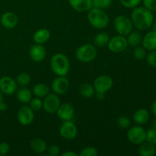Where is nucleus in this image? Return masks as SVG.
Masks as SVG:
<instances>
[{"mask_svg": "<svg viewBox=\"0 0 156 156\" xmlns=\"http://www.w3.org/2000/svg\"><path fill=\"white\" fill-rule=\"evenodd\" d=\"M133 24L140 30H148L153 24L154 17L152 11L144 7H136L131 13Z\"/></svg>", "mask_w": 156, "mask_h": 156, "instance_id": "nucleus-1", "label": "nucleus"}, {"mask_svg": "<svg viewBox=\"0 0 156 156\" xmlns=\"http://www.w3.org/2000/svg\"><path fill=\"white\" fill-rule=\"evenodd\" d=\"M50 68L57 76H66L70 69L69 60L63 53H56L50 59Z\"/></svg>", "mask_w": 156, "mask_h": 156, "instance_id": "nucleus-2", "label": "nucleus"}, {"mask_svg": "<svg viewBox=\"0 0 156 156\" xmlns=\"http://www.w3.org/2000/svg\"><path fill=\"white\" fill-rule=\"evenodd\" d=\"M88 21L92 27L97 29H104L109 24V17L102 9L91 8L88 12Z\"/></svg>", "mask_w": 156, "mask_h": 156, "instance_id": "nucleus-3", "label": "nucleus"}, {"mask_svg": "<svg viewBox=\"0 0 156 156\" xmlns=\"http://www.w3.org/2000/svg\"><path fill=\"white\" fill-rule=\"evenodd\" d=\"M97 56V50L94 45L85 44L80 46L76 51V57L82 62H90Z\"/></svg>", "mask_w": 156, "mask_h": 156, "instance_id": "nucleus-4", "label": "nucleus"}, {"mask_svg": "<svg viewBox=\"0 0 156 156\" xmlns=\"http://www.w3.org/2000/svg\"><path fill=\"white\" fill-rule=\"evenodd\" d=\"M114 28L118 34L122 36H127L130 32H132L133 24L131 18H128L126 15H119L115 18L114 22Z\"/></svg>", "mask_w": 156, "mask_h": 156, "instance_id": "nucleus-5", "label": "nucleus"}, {"mask_svg": "<svg viewBox=\"0 0 156 156\" xmlns=\"http://www.w3.org/2000/svg\"><path fill=\"white\" fill-rule=\"evenodd\" d=\"M112 78L108 75H101L94 79L93 86H94L95 92L106 93L111 89L113 87Z\"/></svg>", "mask_w": 156, "mask_h": 156, "instance_id": "nucleus-6", "label": "nucleus"}, {"mask_svg": "<svg viewBox=\"0 0 156 156\" xmlns=\"http://www.w3.org/2000/svg\"><path fill=\"white\" fill-rule=\"evenodd\" d=\"M127 138L133 144L140 145L146 140V131L142 126H133L128 130Z\"/></svg>", "mask_w": 156, "mask_h": 156, "instance_id": "nucleus-7", "label": "nucleus"}, {"mask_svg": "<svg viewBox=\"0 0 156 156\" xmlns=\"http://www.w3.org/2000/svg\"><path fill=\"white\" fill-rule=\"evenodd\" d=\"M60 105V99L55 93H49L43 101V108L48 114L56 113Z\"/></svg>", "mask_w": 156, "mask_h": 156, "instance_id": "nucleus-8", "label": "nucleus"}, {"mask_svg": "<svg viewBox=\"0 0 156 156\" xmlns=\"http://www.w3.org/2000/svg\"><path fill=\"white\" fill-rule=\"evenodd\" d=\"M108 46L111 52L117 53L124 51L127 48L128 43L125 36L118 34L110 39Z\"/></svg>", "mask_w": 156, "mask_h": 156, "instance_id": "nucleus-9", "label": "nucleus"}, {"mask_svg": "<svg viewBox=\"0 0 156 156\" xmlns=\"http://www.w3.org/2000/svg\"><path fill=\"white\" fill-rule=\"evenodd\" d=\"M59 134L65 140H74L77 136V127L71 120L63 121L59 127Z\"/></svg>", "mask_w": 156, "mask_h": 156, "instance_id": "nucleus-10", "label": "nucleus"}, {"mask_svg": "<svg viewBox=\"0 0 156 156\" xmlns=\"http://www.w3.org/2000/svg\"><path fill=\"white\" fill-rule=\"evenodd\" d=\"M17 118L20 124L28 126L31 124L34 119V111L29 106H22L18 111Z\"/></svg>", "mask_w": 156, "mask_h": 156, "instance_id": "nucleus-11", "label": "nucleus"}, {"mask_svg": "<svg viewBox=\"0 0 156 156\" xmlns=\"http://www.w3.org/2000/svg\"><path fill=\"white\" fill-rule=\"evenodd\" d=\"M69 88V81L66 76H58L53 81L51 89L57 95H61L66 92Z\"/></svg>", "mask_w": 156, "mask_h": 156, "instance_id": "nucleus-12", "label": "nucleus"}, {"mask_svg": "<svg viewBox=\"0 0 156 156\" xmlns=\"http://www.w3.org/2000/svg\"><path fill=\"white\" fill-rule=\"evenodd\" d=\"M17 84L16 81L9 76H2L0 78V90L3 94L11 95L15 94L17 91Z\"/></svg>", "mask_w": 156, "mask_h": 156, "instance_id": "nucleus-13", "label": "nucleus"}, {"mask_svg": "<svg viewBox=\"0 0 156 156\" xmlns=\"http://www.w3.org/2000/svg\"><path fill=\"white\" fill-rule=\"evenodd\" d=\"M46 55H47L46 49L42 44H35L29 49V56L34 62H41L45 59Z\"/></svg>", "mask_w": 156, "mask_h": 156, "instance_id": "nucleus-14", "label": "nucleus"}, {"mask_svg": "<svg viewBox=\"0 0 156 156\" xmlns=\"http://www.w3.org/2000/svg\"><path fill=\"white\" fill-rule=\"evenodd\" d=\"M56 113L58 117L61 119L62 121H67V120H71L73 118L75 114V109L71 104L64 103L60 105Z\"/></svg>", "mask_w": 156, "mask_h": 156, "instance_id": "nucleus-15", "label": "nucleus"}, {"mask_svg": "<svg viewBox=\"0 0 156 156\" xmlns=\"http://www.w3.org/2000/svg\"><path fill=\"white\" fill-rule=\"evenodd\" d=\"M1 24L6 29H13L18 25V18L14 12H7L2 14L0 19Z\"/></svg>", "mask_w": 156, "mask_h": 156, "instance_id": "nucleus-16", "label": "nucleus"}, {"mask_svg": "<svg viewBox=\"0 0 156 156\" xmlns=\"http://www.w3.org/2000/svg\"><path fill=\"white\" fill-rule=\"evenodd\" d=\"M74 10L79 12H88L92 8V0H68Z\"/></svg>", "mask_w": 156, "mask_h": 156, "instance_id": "nucleus-17", "label": "nucleus"}, {"mask_svg": "<svg viewBox=\"0 0 156 156\" xmlns=\"http://www.w3.org/2000/svg\"><path fill=\"white\" fill-rule=\"evenodd\" d=\"M142 44H143V47H144L146 50H153L156 49V32L149 31V33L146 34L144 36V37L142 39Z\"/></svg>", "mask_w": 156, "mask_h": 156, "instance_id": "nucleus-18", "label": "nucleus"}, {"mask_svg": "<svg viewBox=\"0 0 156 156\" xmlns=\"http://www.w3.org/2000/svg\"><path fill=\"white\" fill-rule=\"evenodd\" d=\"M30 146L32 150L37 154H43L47 151V146L44 140L40 138H34L30 140Z\"/></svg>", "mask_w": 156, "mask_h": 156, "instance_id": "nucleus-19", "label": "nucleus"}, {"mask_svg": "<svg viewBox=\"0 0 156 156\" xmlns=\"http://www.w3.org/2000/svg\"><path fill=\"white\" fill-rule=\"evenodd\" d=\"M50 37V33L47 29L41 28L37 30L33 35V41L35 44H44L49 41Z\"/></svg>", "mask_w": 156, "mask_h": 156, "instance_id": "nucleus-20", "label": "nucleus"}, {"mask_svg": "<svg viewBox=\"0 0 156 156\" xmlns=\"http://www.w3.org/2000/svg\"><path fill=\"white\" fill-rule=\"evenodd\" d=\"M133 117L134 122L137 124H145L146 123H147L149 119V113L148 112L147 110L144 109V108H140L135 111Z\"/></svg>", "mask_w": 156, "mask_h": 156, "instance_id": "nucleus-21", "label": "nucleus"}, {"mask_svg": "<svg viewBox=\"0 0 156 156\" xmlns=\"http://www.w3.org/2000/svg\"><path fill=\"white\" fill-rule=\"evenodd\" d=\"M32 93L31 91L27 88H21L18 89L16 92V97L18 101L23 104H28L32 98Z\"/></svg>", "mask_w": 156, "mask_h": 156, "instance_id": "nucleus-22", "label": "nucleus"}, {"mask_svg": "<svg viewBox=\"0 0 156 156\" xmlns=\"http://www.w3.org/2000/svg\"><path fill=\"white\" fill-rule=\"evenodd\" d=\"M32 93L35 97L43 98L50 93V88L46 84L38 83L32 88Z\"/></svg>", "mask_w": 156, "mask_h": 156, "instance_id": "nucleus-23", "label": "nucleus"}, {"mask_svg": "<svg viewBox=\"0 0 156 156\" xmlns=\"http://www.w3.org/2000/svg\"><path fill=\"white\" fill-rule=\"evenodd\" d=\"M156 149L155 145L147 142L140 144L139 148V153L142 156H152L155 154Z\"/></svg>", "mask_w": 156, "mask_h": 156, "instance_id": "nucleus-24", "label": "nucleus"}, {"mask_svg": "<svg viewBox=\"0 0 156 156\" xmlns=\"http://www.w3.org/2000/svg\"><path fill=\"white\" fill-rule=\"evenodd\" d=\"M79 91L81 95L86 98L94 97L95 94V90L93 85L88 83H83L79 86Z\"/></svg>", "mask_w": 156, "mask_h": 156, "instance_id": "nucleus-25", "label": "nucleus"}, {"mask_svg": "<svg viewBox=\"0 0 156 156\" xmlns=\"http://www.w3.org/2000/svg\"><path fill=\"white\" fill-rule=\"evenodd\" d=\"M110 36L105 32H101L94 37V45L98 47H104L108 44L110 41Z\"/></svg>", "mask_w": 156, "mask_h": 156, "instance_id": "nucleus-26", "label": "nucleus"}, {"mask_svg": "<svg viewBox=\"0 0 156 156\" xmlns=\"http://www.w3.org/2000/svg\"><path fill=\"white\" fill-rule=\"evenodd\" d=\"M142 36L140 33L138 32H130L129 34L127 35V41L128 45L131 46V47H137L140 45L142 43Z\"/></svg>", "mask_w": 156, "mask_h": 156, "instance_id": "nucleus-27", "label": "nucleus"}, {"mask_svg": "<svg viewBox=\"0 0 156 156\" xmlns=\"http://www.w3.org/2000/svg\"><path fill=\"white\" fill-rule=\"evenodd\" d=\"M113 0H92V8L99 9H106L111 7Z\"/></svg>", "mask_w": 156, "mask_h": 156, "instance_id": "nucleus-28", "label": "nucleus"}, {"mask_svg": "<svg viewBox=\"0 0 156 156\" xmlns=\"http://www.w3.org/2000/svg\"><path fill=\"white\" fill-rule=\"evenodd\" d=\"M16 82L21 86H27L30 82V76L27 73H21L18 75Z\"/></svg>", "mask_w": 156, "mask_h": 156, "instance_id": "nucleus-29", "label": "nucleus"}, {"mask_svg": "<svg viewBox=\"0 0 156 156\" xmlns=\"http://www.w3.org/2000/svg\"><path fill=\"white\" fill-rule=\"evenodd\" d=\"M29 107L33 110L34 111H38L43 108V101L40 98H31L29 102Z\"/></svg>", "mask_w": 156, "mask_h": 156, "instance_id": "nucleus-30", "label": "nucleus"}, {"mask_svg": "<svg viewBox=\"0 0 156 156\" xmlns=\"http://www.w3.org/2000/svg\"><path fill=\"white\" fill-rule=\"evenodd\" d=\"M98 155V152L96 148L93 146H88L81 150L79 155L80 156H97Z\"/></svg>", "mask_w": 156, "mask_h": 156, "instance_id": "nucleus-31", "label": "nucleus"}, {"mask_svg": "<svg viewBox=\"0 0 156 156\" xmlns=\"http://www.w3.org/2000/svg\"><path fill=\"white\" fill-rule=\"evenodd\" d=\"M133 56L136 59L139 60H143V59H145V57L146 56V49L144 47H136V48L133 50Z\"/></svg>", "mask_w": 156, "mask_h": 156, "instance_id": "nucleus-32", "label": "nucleus"}, {"mask_svg": "<svg viewBox=\"0 0 156 156\" xmlns=\"http://www.w3.org/2000/svg\"><path fill=\"white\" fill-rule=\"evenodd\" d=\"M117 125L121 129H126L130 126V120L125 116H121L117 120Z\"/></svg>", "mask_w": 156, "mask_h": 156, "instance_id": "nucleus-33", "label": "nucleus"}, {"mask_svg": "<svg viewBox=\"0 0 156 156\" xmlns=\"http://www.w3.org/2000/svg\"><path fill=\"white\" fill-rule=\"evenodd\" d=\"M142 0H120V2L123 6L127 9H134L137 7Z\"/></svg>", "mask_w": 156, "mask_h": 156, "instance_id": "nucleus-34", "label": "nucleus"}, {"mask_svg": "<svg viewBox=\"0 0 156 156\" xmlns=\"http://www.w3.org/2000/svg\"><path fill=\"white\" fill-rule=\"evenodd\" d=\"M146 140L152 144L156 145V128L152 127L146 132Z\"/></svg>", "mask_w": 156, "mask_h": 156, "instance_id": "nucleus-35", "label": "nucleus"}, {"mask_svg": "<svg viewBox=\"0 0 156 156\" xmlns=\"http://www.w3.org/2000/svg\"><path fill=\"white\" fill-rule=\"evenodd\" d=\"M146 60H147L148 64L150 66L156 67V49L155 50H151L150 53L148 54Z\"/></svg>", "mask_w": 156, "mask_h": 156, "instance_id": "nucleus-36", "label": "nucleus"}, {"mask_svg": "<svg viewBox=\"0 0 156 156\" xmlns=\"http://www.w3.org/2000/svg\"><path fill=\"white\" fill-rule=\"evenodd\" d=\"M48 154L51 156H57L60 153V148L57 145H51L47 149Z\"/></svg>", "mask_w": 156, "mask_h": 156, "instance_id": "nucleus-37", "label": "nucleus"}, {"mask_svg": "<svg viewBox=\"0 0 156 156\" xmlns=\"http://www.w3.org/2000/svg\"><path fill=\"white\" fill-rule=\"evenodd\" d=\"M10 151V146L9 143L5 142H2L0 143V155L3 156L7 155Z\"/></svg>", "mask_w": 156, "mask_h": 156, "instance_id": "nucleus-38", "label": "nucleus"}, {"mask_svg": "<svg viewBox=\"0 0 156 156\" xmlns=\"http://www.w3.org/2000/svg\"><path fill=\"white\" fill-rule=\"evenodd\" d=\"M146 8L150 11H156V0H143Z\"/></svg>", "mask_w": 156, "mask_h": 156, "instance_id": "nucleus-39", "label": "nucleus"}, {"mask_svg": "<svg viewBox=\"0 0 156 156\" xmlns=\"http://www.w3.org/2000/svg\"><path fill=\"white\" fill-rule=\"evenodd\" d=\"M62 156H77L78 154L74 152H72V151H67V152H65L64 153H62Z\"/></svg>", "mask_w": 156, "mask_h": 156, "instance_id": "nucleus-40", "label": "nucleus"}, {"mask_svg": "<svg viewBox=\"0 0 156 156\" xmlns=\"http://www.w3.org/2000/svg\"><path fill=\"white\" fill-rule=\"evenodd\" d=\"M105 94L106 93H101V92H96V97L98 100H103L105 98Z\"/></svg>", "mask_w": 156, "mask_h": 156, "instance_id": "nucleus-41", "label": "nucleus"}, {"mask_svg": "<svg viewBox=\"0 0 156 156\" xmlns=\"http://www.w3.org/2000/svg\"><path fill=\"white\" fill-rule=\"evenodd\" d=\"M7 108H8L7 105H6V103H5L4 101L0 103V111H6V110H7Z\"/></svg>", "mask_w": 156, "mask_h": 156, "instance_id": "nucleus-42", "label": "nucleus"}, {"mask_svg": "<svg viewBox=\"0 0 156 156\" xmlns=\"http://www.w3.org/2000/svg\"><path fill=\"white\" fill-rule=\"evenodd\" d=\"M151 108H152V111L154 114V115L156 116V100L152 104V107H151Z\"/></svg>", "mask_w": 156, "mask_h": 156, "instance_id": "nucleus-43", "label": "nucleus"}, {"mask_svg": "<svg viewBox=\"0 0 156 156\" xmlns=\"http://www.w3.org/2000/svg\"><path fill=\"white\" fill-rule=\"evenodd\" d=\"M3 100H4V97H3V93L2 92L1 90H0V103H1V102H2Z\"/></svg>", "mask_w": 156, "mask_h": 156, "instance_id": "nucleus-44", "label": "nucleus"}, {"mask_svg": "<svg viewBox=\"0 0 156 156\" xmlns=\"http://www.w3.org/2000/svg\"><path fill=\"white\" fill-rule=\"evenodd\" d=\"M152 30H153V31H155V32H156V23H155V24H152Z\"/></svg>", "mask_w": 156, "mask_h": 156, "instance_id": "nucleus-45", "label": "nucleus"}, {"mask_svg": "<svg viewBox=\"0 0 156 156\" xmlns=\"http://www.w3.org/2000/svg\"><path fill=\"white\" fill-rule=\"evenodd\" d=\"M152 127L156 128V120H154V121L152 122Z\"/></svg>", "mask_w": 156, "mask_h": 156, "instance_id": "nucleus-46", "label": "nucleus"}]
</instances>
